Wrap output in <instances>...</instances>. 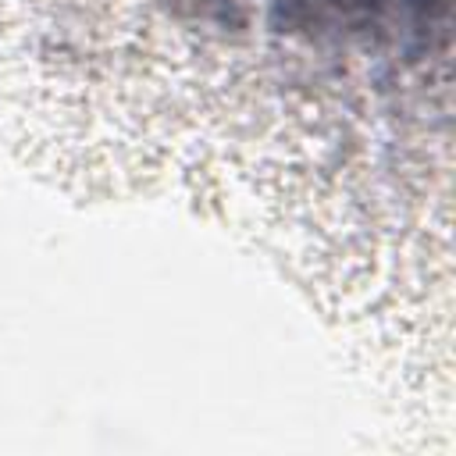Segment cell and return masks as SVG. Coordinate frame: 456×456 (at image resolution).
I'll list each match as a JSON object with an SVG mask.
<instances>
[{
  "label": "cell",
  "mask_w": 456,
  "mask_h": 456,
  "mask_svg": "<svg viewBox=\"0 0 456 456\" xmlns=\"http://www.w3.org/2000/svg\"><path fill=\"white\" fill-rule=\"evenodd\" d=\"M278 28L338 39H381L431 28L449 0H264Z\"/></svg>",
  "instance_id": "cell-1"
}]
</instances>
